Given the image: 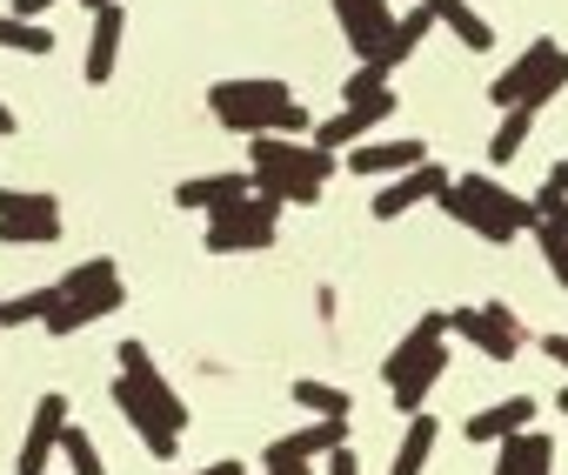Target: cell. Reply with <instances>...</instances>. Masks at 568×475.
<instances>
[{
    "label": "cell",
    "instance_id": "1",
    "mask_svg": "<svg viewBox=\"0 0 568 475\" xmlns=\"http://www.w3.org/2000/svg\"><path fill=\"white\" fill-rule=\"evenodd\" d=\"M114 408L128 415V428L141 435V448L154 462H174L181 455V428H187V402L168 388V375L154 368L148 342H121V375H114Z\"/></svg>",
    "mask_w": 568,
    "mask_h": 475
},
{
    "label": "cell",
    "instance_id": "2",
    "mask_svg": "<svg viewBox=\"0 0 568 475\" xmlns=\"http://www.w3.org/2000/svg\"><path fill=\"white\" fill-rule=\"evenodd\" d=\"M342 154L315 148V141H295V134H247V174H254V194H267L274 208H315L322 188L335 181Z\"/></svg>",
    "mask_w": 568,
    "mask_h": 475
},
{
    "label": "cell",
    "instance_id": "3",
    "mask_svg": "<svg viewBox=\"0 0 568 475\" xmlns=\"http://www.w3.org/2000/svg\"><path fill=\"white\" fill-rule=\"evenodd\" d=\"M207 108L227 134H295V141L315 134V114L288 94V81H214Z\"/></svg>",
    "mask_w": 568,
    "mask_h": 475
},
{
    "label": "cell",
    "instance_id": "4",
    "mask_svg": "<svg viewBox=\"0 0 568 475\" xmlns=\"http://www.w3.org/2000/svg\"><path fill=\"white\" fill-rule=\"evenodd\" d=\"M435 208L448 214V221H462V228H475L481 242H515V234H528L535 228V208L515 194V188H501L495 174H448V188L435 194Z\"/></svg>",
    "mask_w": 568,
    "mask_h": 475
},
{
    "label": "cell",
    "instance_id": "5",
    "mask_svg": "<svg viewBox=\"0 0 568 475\" xmlns=\"http://www.w3.org/2000/svg\"><path fill=\"white\" fill-rule=\"evenodd\" d=\"M442 335H448V315H422L415 329H408V342L388 355V402L402 408V415H422V402H428V388L448 375V348H442Z\"/></svg>",
    "mask_w": 568,
    "mask_h": 475
},
{
    "label": "cell",
    "instance_id": "6",
    "mask_svg": "<svg viewBox=\"0 0 568 475\" xmlns=\"http://www.w3.org/2000/svg\"><path fill=\"white\" fill-rule=\"evenodd\" d=\"M274 201L267 194H241L227 208L207 214V255H247V249H274Z\"/></svg>",
    "mask_w": 568,
    "mask_h": 475
},
{
    "label": "cell",
    "instance_id": "7",
    "mask_svg": "<svg viewBox=\"0 0 568 475\" xmlns=\"http://www.w3.org/2000/svg\"><path fill=\"white\" fill-rule=\"evenodd\" d=\"M0 242H61V201L54 194H28V188H0Z\"/></svg>",
    "mask_w": 568,
    "mask_h": 475
},
{
    "label": "cell",
    "instance_id": "8",
    "mask_svg": "<svg viewBox=\"0 0 568 475\" xmlns=\"http://www.w3.org/2000/svg\"><path fill=\"white\" fill-rule=\"evenodd\" d=\"M395 108H402V101H395V88H375V94L348 101L342 114L315 121V134H308V141H315V148H328V154H348V148H355V141H368V134H375V128H382Z\"/></svg>",
    "mask_w": 568,
    "mask_h": 475
},
{
    "label": "cell",
    "instance_id": "9",
    "mask_svg": "<svg viewBox=\"0 0 568 475\" xmlns=\"http://www.w3.org/2000/svg\"><path fill=\"white\" fill-rule=\"evenodd\" d=\"M448 329H455L462 342H475L488 362H515V355H521V342H528V335H521V322H515L501 302H488V309H455V315H448Z\"/></svg>",
    "mask_w": 568,
    "mask_h": 475
},
{
    "label": "cell",
    "instance_id": "10",
    "mask_svg": "<svg viewBox=\"0 0 568 475\" xmlns=\"http://www.w3.org/2000/svg\"><path fill=\"white\" fill-rule=\"evenodd\" d=\"M442 188H448V168H435V161H415L408 174H388V188L375 194V221H402L408 208L435 201Z\"/></svg>",
    "mask_w": 568,
    "mask_h": 475
},
{
    "label": "cell",
    "instance_id": "11",
    "mask_svg": "<svg viewBox=\"0 0 568 475\" xmlns=\"http://www.w3.org/2000/svg\"><path fill=\"white\" fill-rule=\"evenodd\" d=\"M121 34H128V14H121V0L94 8V28H88V54H81V74H88V88L114 81V68H121Z\"/></svg>",
    "mask_w": 568,
    "mask_h": 475
},
{
    "label": "cell",
    "instance_id": "12",
    "mask_svg": "<svg viewBox=\"0 0 568 475\" xmlns=\"http://www.w3.org/2000/svg\"><path fill=\"white\" fill-rule=\"evenodd\" d=\"M61 428H68V395H41L14 468H21V475H48V462H54V448H61Z\"/></svg>",
    "mask_w": 568,
    "mask_h": 475
},
{
    "label": "cell",
    "instance_id": "13",
    "mask_svg": "<svg viewBox=\"0 0 568 475\" xmlns=\"http://www.w3.org/2000/svg\"><path fill=\"white\" fill-rule=\"evenodd\" d=\"M335 21H342V34H348L355 61H368V54L388 41V28H395V8H388V0H335Z\"/></svg>",
    "mask_w": 568,
    "mask_h": 475
},
{
    "label": "cell",
    "instance_id": "14",
    "mask_svg": "<svg viewBox=\"0 0 568 475\" xmlns=\"http://www.w3.org/2000/svg\"><path fill=\"white\" fill-rule=\"evenodd\" d=\"M415 161H428L422 134H408V141H355L342 154V168H355V174H408Z\"/></svg>",
    "mask_w": 568,
    "mask_h": 475
},
{
    "label": "cell",
    "instance_id": "15",
    "mask_svg": "<svg viewBox=\"0 0 568 475\" xmlns=\"http://www.w3.org/2000/svg\"><path fill=\"white\" fill-rule=\"evenodd\" d=\"M241 194H254V174H247V168H227V174H194V181H181V188H174V208L214 214V208H227V201H241Z\"/></svg>",
    "mask_w": 568,
    "mask_h": 475
},
{
    "label": "cell",
    "instance_id": "16",
    "mask_svg": "<svg viewBox=\"0 0 568 475\" xmlns=\"http://www.w3.org/2000/svg\"><path fill=\"white\" fill-rule=\"evenodd\" d=\"M348 442V422H335V415H315V428H295V435H281V442H267V468H281V462H315V455H328V448H342Z\"/></svg>",
    "mask_w": 568,
    "mask_h": 475
},
{
    "label": "cell",
    "instance_id": "17",
    "mask_svg": "<svg viewBox=\"0 0 568 475\" xmlns=\"http://www.w3.org/2000/svg\"><path fill=\"white\" fill-rule=\"evenodd\" d=\"M428 28H435V14L422 8V0H415V8H408V14H395V28H388V41H382V48H375L368 61H375L382 74H395V68H408V61L422 54V41H428Z\"/></svg>",
    "mask_w": 568,
    "mask_h": 475
},
{
    "label": "cell",
    "instance_id": "18",
    "mask_svg": "<svg viewBox=\"0 0 568 475\" xmlns=\"http://www.w3.org/2000/svg\"><path fill=\"white\" fill-rule=\"evenodd\" d=\"M528 422H535V395H508V402L475 408V415L462 422V435H468V442H501V435H515V428H528Z\"/></svg>",
    "mask_w": 568,
    "mask_h": 475
},
{
    "label": "cell",
    "instance_id": "19",
    "mask_svg": "<svg viewBox=\"0 0 568 475\" xmlns=\"http://www.w3.org/2000/svg\"><path fill=\"white\" fill-rule=\"evenodd\" d=\"M422 8H428V14H435V28H448L468 54H488V48H495V28L468 8V0H422Z\"/></svg>",
    "mask_w": 568,
    "mask_h": 475
},
{
    "label": "cell",
    "instance_id": "20",
    "mask_svg": "<svg viewBox=\"0 0 568 475\" xmlns=\"http://www.w3.org/2000/svg\"><path fill=\"white\" fill-rule=\"evenodd\" d=\"M555 48H561V41H535L528 54H515V68H501V74L488 81V101H495V108H515V101L528 94V81L541 74V61H548Z\"/></svg>",
    "mask_w": 568,
    "mask_h": 475
},
{
    "label": "cell",
    "instance_id": "21",
    "mask_svg": "<svg viewBox=\"0 0 568 475\" xmlns=\"http://www.w3.org/2000/svg\"><path fill=\"white\" fill-rule=\"evenodd\" d=\"M435 435H442L435 415H408V442L395 448V468H388V475H422L428 455H435Z\"/></svg>",
    "mask_w": 568,
    "mask_h": 475
},
{
    "label": "cell",
    "instance_id": "22",
    "mask_svg": "<svg viewBox=\"0 0 568 475\" xmlns=\"http://www.w3.org/2000/svg\"><path fill=\"white\" fill-rule=\"evenodd\" d=\"M308 415H335V422H348L355 415V402H348V388H335V382H315V375H295V388H288Z\"/></svg>",
    "mask_w": 568,
    "mask_h": 475
},
{
    "label": "cell",
    "instance_id": "23",
    "mask_svg": "<svg viewBox=\"0 0 568 475\" xmlns=\"http://www.w3.org/2000/svg\"><path fill=\"white\" fill-rule=\"evenodd\" d=\"M0 54H54V28L48 21H21V14H0Z\"/></svg>",
    "mask_w": 568,
    "mask_h": 475
},
{
    "label": "cell",
    "instance_id": "24",
    "mask_svg": "<svg viewBox=\"0 0 568 475\" xmlns=\"http://www.w3.org/2000/svg\"><path fill=\"white\" fill-rule=\"evenodd\" d=\"M528 128H535V108H501V128L488 134V161H495V168H508V161L521 154Z\"/></svg>",
    "mask_w": 568,
    "mask_h": 475
},
{
    "label": "cell",
    "instance_id": "25",
    "mask_svg": "<svg viewBox=\"0 0 568 475\" xmlns=\"http://www.w3.org/2000/svg\"><path fill=\"white\" fill-rule=\"evenodd\" d=\"M108 289H121V269H114L108 255H94V262H81V269L61 275V295H68V302H81V295H108Z\"/></svg>",
    "mask_w": 568,
    "mask_h": 475
},
{
    "label": "cell",
    "instance_id": "26",
    "mask_svg": "<svg viewBox=\"0 0 568 475\" xmlns=\"http://www.w3.org/2000/svg\"><path fill=\"white\" fill-rule=\"evenodd\" d=\"M54 302H61V289H28V295H14V302H0V329H34Z\"/></svg>",
    "mask_w": 568,
    "mask_h": 475
},
{
    "label": "cell",
    "instance_id": "27",
    "mask_svg": "<svg viewBox=\"0 0 568 475\" xmlns=\"http://www.w3.org/2000/svg\"><path fill=\"white\" fill-rule=\"evenodd\" d=\"M61 455H68V475H108V462H101V448L88 442V428H61Z\"/></svg>",
    "mask_w": 568,
    "mask_h": 475
},
{
    "label": "cell",
    "instance_id": "28",
    "mask_svg": "<svg viewBox=\"0 0 568 475\" xmlns=\"http://www.w3.org/2000/svg\"><path fill=\"white\" fill-rule=\"evenodd\" d=\"M528 208H535V228H548V234H561V242H568V194L561 188H541Z\"/></svg>",
    "mask_w": 568,
    "mask_h": 475
},
{
    "label": "cell",
    "instance_id": "29",
    "mask_svg": "<svg viewBox=\"0 0 568 475\" xmlns=\"http://www.w3.org/2000/svg\"><path fill=\"white\" fill-rule=\"evenodd\" d=\"M521 475H555V442L541 428H521Z\"/></svg>",
    "mask_w": 568,
    "mask_h": 475
},
{
    "label": "cell",
    "instance_id": "30",
    "mask_svg": "<svg viewBox=\"0 0 568 475\" xmlns=\"http://www.w3.org/2000/svg\"><path fill=\"white\" fill-rule=\"evenodd\" d=\"M375 88H388V74H382L375 61H355V74L342 81V101H362V94H375Z\"/></svg>",
    "mask_w": 568,
    "mask_h": 475
},
{
    "label": "cell",
    "instance_id": "31",
    "mask_svg": "<svg viewBox=\"0 0 568 475\" xmlns=\"http://www.w3.org/2000/svg\"><path fill=\"white\" fill-rule=\"evenodd\" d=\"M495 475H521V428L495 442Z\"/></svg>",
    "mask_w": 568,
    "mask_h": 475
},
{
    "label": "cell",
    "instance_id": "32",
    "mask_svg": "<svg viewBox=\"0 0 568 475\" xmlns=\"http://www.w3.org/2000/svg\"><path fill=\"white\" fill-rule=\"evenodd\" d=\"M328 475H362V462H355V448L342 442V448H328Z\"/></svg>",
    "mask_w": 568,
    "mask_h": 475
},
{
    "label": "cell",
    "instance_id": "33",
    "mask_svg": "<svg viewBox=\"0 0 568 475\" xmlns=\"http://www.w3.org/2000/svg\"><path fill=\"white\" fill-rule=\"evenodd\" d=\"M48 8H61V0H8V14H21V21H41Z\"/></svg>",
    "mask_w": 568,
    "mask_h": 475
},
{
    "label": "cell",
    "instance_id": "34",
    "mask_svg": "<svg viewBox=\"0 0 568 475\" xmlns=\"http://www.w3.org/2000/svg\"><path fill=\"white\" fill-rule=\"evenodd\" d=\"M541 348H548V362H555V368H568V335H548Z\"/></svg>",
    "mask_w": 568,
    "mask_h": 475
},
{
    "label": "cell",
    "instance_id": "35",
    "mask_svg": "<svg viewBox=\"0 0 568 475\" xmlns=\"http://www.w3.org/2000/svg\"><path fill=\"white\" fill-rule=\"evenodd\" d=\"M194 475H247L241 462H207V468H194Z\"/></svg>",
    "mask_w": 568,
    "mask_h": 475
},
{
    "label": "cell",
    "instance_id": "36",
    "mask_svg": "<svg viewBox=\"0 0 568 475\" xmlns=\"http://www.w3.org/2000/svg\"><path fill=\"white\" fill-rule=\"evenodd\" d=\"M548 188H561V194H568V161H555V168H548Z\"/></svg>",
    "mask_w": 568,
    "mask_h": 475
},
{
    "label": "cell",
    "instance_id": "37",
    "mask_svg": "<svg viewBox=\"0 0 568 475\" xmlns=\"http://www.w3.org/2000/svg\"><path fill=\"white\" fill-rule=\"evenodd\" d=\"M14 128H21V114H14L8 101H0V134H14Z\"/></svg>",
    "mask_w": 568,
    "mask_h": 475
},
{
    "label": "cell",
    "instance_id": "38",
    "mask_svg": "<svg viewBox=\"0 0 568 475\" xmlns=\"http://www.w3.org/2000/svg\"><path fill=\"white\" fill-rule=\"evenodd\" d=\"M261 475H308V462H281V468H261Z\"/></svg>",
    "mask_w": 568,
    "mask_h": 475
},
{
    "label": "cell",
    "instance_id": "39",
    "mask_svg": "<svg viewBox=\"0 0 568 475\" xmlns=\"http://www.w3.org/2000/svg\"><path fill=\"white\" fill-rule=\"evenodd\" d=\"M555 408H561V415H568V388H561V395H555Z\"/></svg>",
    "mask_w": 568,
    "mask_h": 475
},
{
    "label": "cell",
    "instance_id": "40",
    "mask_svg": "<svg viewBox=\"0 0 568 475\" xmlns=\"http://www.w3.org/2000/svg\"><path fill=\"white\" fill-rule=\"evenodd\" d=\"M81 8H88V14H94V8H108V0H81Z\"/></svg>",
    "mask_w": 568,
    "mask_h": 475
}]
</instances>
